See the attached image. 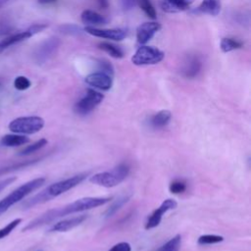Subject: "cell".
<instances>
[{
    "mask_svg": "<svg viewBox=\"0 0 251 251\" xmlns=\"http://www.w3.org/2000/svg\"><path fill=\"white\" fill-rule=\"evenodd\" d=\"M86 219H87L86 215H81V216H76V217H74V218H71V219L60 221V222L54 224L52 226V227L49 229V231H51V232H54V231H59V232L68 231V230L79 226Z\"/></svg>",
    "mask_w": 251,
    "mask_h": 251,
    "instance_id": "14",
    "label": "cell"
},
{
    "mask_svg": "<svg viewBox=\"0 0 251 251\" xmlns=\"http://www.w3.org/2000/svg\"><path fill=\"white\" fill-rule=\"evenodd\" d=\"M181 245V236L180 234H176L169 241L160 246L156 251H179Z\"/></svg>",
    "mask_w": 251,
    "mask_h": 251,
    "instance_id": "24",
    "label": "cell"
},
{
    "mask_svg": "<svg viewBox=\"0 0 251 251\" xmlns=\"http://www.w3.org/2000/svg\"><path fill=\"white\" fill-rule=\"evenodd\" d=\"M129 174V166L126 163H122L115 167L111 171L102 172L95 174L90 177V182L104 186V187H114L120 184Z\"/></svg>",
    "mask_w": 251,
    "mask_h": 251,
    "instance_id": "3",
    "label": "cell"
},
{
    "mask_svg": "<svg viewBox=\"0 0 251 251\" xmlns=\"http://www.w3.org/2000/svg\"><path fill=\"white\" fill-rule=\"evenodd\" d=\"M80 19L82 24L86 25V26L103 25L108 23L107 18L92 10H84L80 15Z\"/></svg>",
    "mask_w": 251,
    "mask_h": 251,
    "instance_id": "16",
    "label": "cell"
},
{
    "mask_svg": "<svg viewBox=\"0 0 251 251\" xmlns=\"http://www.w3.org/2000/svg\"><path fill=\"white\" fill-rule=\"evenodd\" d=\"M193 0H162L161 7L167 13H178L185 11Z\"/></svg>",
    "mask_w": 251,
    "mask_h": 251,
    "instance_id": "17",
    "label": "cell"
},
{
    "mask_svg": "<svg viewBox=\"0 0 251 251\" xmlns=\"http://www.w3.org/2000/svg\"><path fill=\"white\" fill-rule=\"evenodd\" d=\"M89 175L88 172L86 173H79L77 175H75L73 176H70L66 179L57 181L55 183L50 184L49 186H47L45 189H43L42 191H40L39 193H37L36 195H34L33 197L27 199L26 201H25L22 205V207L24 209H29L35 205L44 203L46 201L51 200L52 198H55L63 193H65L66 191L75 187L76 185H78L80 182H82L87 176Z\"/></svg>",
    "mask_w": 251,
    "mask_h": 251,
    "instance_id": "2",
    "label": "cell"
},
{
    "mask_svg": "<svg viewBox=\"0 0 251 251\" xmlns=\"http://www.w3.org/2000/svg\"><path fill=\"white\" fill-rule=\"evenodd\" d=\"M44 126V120L37 116L20 117L9 124V129L15 133L32 134Z\"/></svg>",
    "mask_w": 251,
    "mask_h": 251,
    "instance_id": "5",
    "label": "cell"
},
{
    "mask_svg": "<svg viewBox=\"0 0 251 251\" xmlns=\"http://www.w3.org/2000/svg\"><path fill=\"white\" fill-rule=\"evenodd\" d=\"M21 223H22V219H16V220L12 221L11 223H9L4 227L0 228V239L9 235Z\"/></svg>",
    "mask_w": 251,
    "mask_h": 251,
    "instance_id": "31",
    "label": "cell"
},
{
    "mask_svg": "<svg viewBox=\"0 0 251 251\" xmlns=\"http://www.w3.org/2000/svg\"><path fill=\"white\" fill-rule=\"evenodd\" d=\"M242 46H243V43L241 41L236 40L234 38H230V37H224L220 43L221 50L225 53L239 49Z\"/></svg>",
    "mask_w": 251,
    "mask_h": 251,
    "instance_id": "21",
    "label": "cell"
},
{
    "mask_svg": "<svg viewBox=\"0 0 251 251\" xmlns=\"http://www.w3.org/2000/svg\"><path fill=\"white\" fill-rule=\"evenodd\" d=\"M44 177H37L32 180H29L17 189H15L13 192H11L9 195H7L5 198H3L0 201V215H2L4 212H6L11 206L14 204L20 202L22 199H24L25 196H27L30 192L33 190L39 188L42 186L45 182Z\"/></svg>",
    "mask_w": 251,
    "mask_h": 251,
    "instance_id": "4",
    "label": "cell"
},
{
    "mask_svg": "<svg viewBox=\"0 0 251 251\" xmlns=\"http://www.w3.org/2000/svg\"><path fill=\"white\" fill-rule=\"evenodd\" d=\"M59 29L62 33H65L68 35H80L83 32V29L81 27H79L76 25H72V24L63 25L59 27Z\"/></svg>",
    "mask_w": 251,
    "mask_h": 251,
    "instance_id": "29",
    "label": "cell"
},
{
    "mask_svg": "<svg viewBox=\"0 0 251 251\" xmlns=\"http://www.w3.org/2000/svg\"><path fill=\"white\" fill-rule=\"evenodd\" d=\"M30 84H31L30 80L24 75L17 76L14 80V86L18 90H25V89L29 88Z\"/></svg>",
    "mask_w": 251,
    "mask_h": 251,
    "instance_id": "32",
    "label": "cell"
},
{
    "mask_svg": "<svg viewBox=\"0 0 251 251\" xmlns=\"http://www.w3.org/2000/svg\"><path fill=\"white\" fill-rule=\"evenodd\" d=\"M47 143H48L47 139L41 138V139L37 140L36 142H34V143H32V144L27 145L26 147H25L23 150H21V151L19 152V155H20V156H26V155L32 154V153L38 151L39 149L43 148L45 145H47Z\"/></svg>",
    "mask_w": 251,
    "mask_h": 251,
    "instance_id": "25",
    "label": "cell"
},
{
    "mask_svg": "<svg viewBox=\"0 0 251 251\" xmlns=\"http://www.w3.org/2000/svg\"><path fill=\"white\" fill-rule=\"evenodd\" d=\"M136 4L139 8L151 19L156 18V10L150 0H136Z\"/></svg>",
    "mask_w": 251,
    "mask_h": 251,
    "instance_id": "26",
    "label": "cell"
},
{
    "mask_svg": "<svg viewBox=\"0 0 251 251\" xmlns=\"http://www.w3.org/2000/svg\"><path fill=\"white\" fill-rule=\"evenodd\" d=\"M128 200H129V196L124 195V196L118 198L116 201H114L113 204L105 211V213H104L105 219H109V218H111L113 215H115Z\"/></svg>",
    "mask_w": 251,
    "mask_h": 251,
    "instance_id": "23",
    "label": "cell"
},
{
    "mask_svg": "<svg viewBox=\"0 0 251 251\" xmlns=\"http://www.w3.org/2000/svg\"><path fill=\"white\" fill-rule=\"evenodd\" d=\"M224 240V237L221 235H217V234H205V235H201L197 242L200 245H208V244H216V243H220Z\"/></svg>",
    "mask_w": 251,
    "mask_h": 251,
    "instance_id": "27",
    "label": "cell"
},
{
    "mask_svg": "<svg viewBox=\"0 0 251 251\" xmlns=\"http://www.w3.org/2000/svg\"><path fill=\"white\" fill-rule=\"evenodd\" d=\"M161 29V25L157 22H146L136 28V39L140 44H145Z\"/></svg>",
    "mask_w": 251,
    "mask_h": 251,
    "instance_id": "12",
    "label": "cell"
},
{
    "mask_svg": "<svg viewBox=\"0 0 251 251\" xmlns=\"http://www.w3.org/2000/svg\"><path fill=\"white\" fill-rule=\"evenodd\" d=\"M187 188V184L183 179H175L170 183L169 189L173 194L183 193Z\"/></svg>",
    "mask_w": 251,
    "mask_h": 251,
    "instance_id": "28",
    "label": "cell"
},
{
    "mask_svg": "<svg viewBox=\"0 0 251 251\" xmlns=\"http://www.w3.org/2000/svg\"><path fill=\"white\" fill-rule=\"evenodd\" d=\"M136 4V0H122V7L125 11L131 10Z\"/></svg>",
    "mask_w": 251,
    "mask_h": 251,
    "instance_id": "34",
    "label": "cell"
},
{
    "mask_svg": "<svg viewBox=\"0 0 251 251\" xmlns=\"http://www.w3.org/2000/svg\"><path fill=\"white\" fill-rule=\"evenodd\" d=\"M176 206H177V203L174 199L169 198V199H166L165 201H163L162 204L156 210H154V212L148 217L146 224H145V228L151 229V228L158 226L162 221L163 215L170 210L176 209Z\"/></svg>",
    "mask_w": 251,
    "mask_h": 251,
    "instance_id": "9",
    "label": "cell"
},
{
    "mask_svg": "<svg viewBox=\"0 0 251 251\" xmlns=\"http://www.w3.org/2000/svg\"><path fill=\"white\" fill-rule=\"evenodd\" d=\"M33 34V32L31 31V29L28 27L26 30H24V31H21V32H17V33H14L4 39H2L0 41V53L3 52L4 50L8 49L9 47L17 44V43H20L29 37H31Z\"/></svg>",
    "mask_w": 251,
    "mask_h": 251,
    "instance_id": "15",
    "label": "cell"
},
{
    "mask_svg": "<svg viewBox=\"0 0 251 251\" xmlns=\"http://www.w3.org/2000/svg\"><path fill=\"white\" fill-rule=\"evenodd\" d=\"M60 45V39L58 37H50L44 40L34 51V60L37 64H43L49 60L53 54L57 51Z\"/></svg>",
    "mask_w": 251,
    "mask_h": 251,
    "instance_id": "8",
    "label": "cell"
},
{
    "mask_svg": "<svg viewBox=\"0 0 251 251\" xmlns=\"http://www.w3.org/2000/svg\"><path fill=\"white\" fill-rule=\"evenodd\" d=\"M171 119L172 113L169 110H161L150 117L149 125L154 129H161L170 124Z\"/></svg>",
    "mask_w": 251,
    "mask_h": 251,
    "instance_id": "18",
    "label": "cell"
},
{
    "mask_svg": "<svg viewBox=\"0 0 251 251\" xmlns=\"http://www.w3.org/2000/svg\"><path fill=\"white\" fill-rule=\"evenodd\" d=\"M104 99V95L92 88H88L85 94L74 106V111L80 116L91 113Z\"/></svg>",
    "mask_w": 251,
    "mask_h": 251,
    "instance_id": "7",
    "label": "cell"
},
{
    "mask_svg": "<svg viewBox=\"0 0 251 251\" xmlns=\"http://www.w3.org/2000/svg\"><path fill=\"white\" fill-rule=\"evenodd\" d=\"M221 0H202L200 5L194 10L195 13L209 16H217L221 12Z\"/></svg>",
    "mask_w": 251,
    "mask_h": 251,
    "instance_id": "19",
    "label": "cell"
},
{
    "mask_svg": "<svg viewBox=\"0 0 251 251\" xmlns=\"http://www.w3.org/2000/svg\"><path fill=\"white\" fill-rule=\"evenodd\" d=\"M98 46L101 50H103L104 52H106L107 54H109L113 58L120 59V58L124 57L123 50L120 47H118V46H116V45H114L110 42H101V43H99Z\"/></svg>",
    "mask_w": 251,
    "mask_h": 251,
    "instance_id": "22",
    "label": "cell"
},
{
    "mask_svg": "<svg viewBox=\"0 0 251 251\" xmlns=\"http://www.w3.org/2000/svg\"><path fill=\"white\" fill-rule=\"evenodd\" d=\"M36 251H43L42 249H39V250H36Z\"/></svg>",
    "mask_w": 251,
    "mask_h": 251,
    "instance_id": "39",
    "label": "cell"
},
{
    "mask_svg": "<svg viewBox=\"0 0 251 251\" xmlns=\"http://www.w3.org/2000/svg\"><path fill=\"white\" fill-rule=\"evenodd\" d=\"M98 5L101 9H107L109 6V1L108 0H97Z\"/></svg>",
    "mask_w": 251,
    "mask_h": 251,
    "instance_id": "36",
    "label": "cell"
},
{
    "mask_svg": "<svg viewBox=\"0 0 251 251\" xmlns=\"http://www.w3.org/2000/svg\"><path fill=\"white\" fill-rule=\"evenodd\" d=\"M16 180V177H8V178H6V179H4V180H1L0 181V191L2 190V189H4L5 187H7L9 184H11L12 182H14Z\"/></svg>",
    "mask_w": 251,
    "mask_h": 251,
    "instance_id": "35",
    "label": "cell"
},
{
    "mask_svg": "<svg viewBox=\"0 0 251 251\" xmlns=\"http://www.w3.org/2000/svg\"><path fill=\"white\" fill-rule=\"evenodd\" d=\"M108 251H131V246L127 242H119Z\"/></svg>",
    "mask_w": 251,
    "mask_h": 251,
    "instance_id": "33",
    "label": "cell"
},
{
    "mask_svg": "<svg viewBox=\"0 0 251 251\" xmlns=\"http://www.w3.org/2000/svg\"><path fill=\"white\" fill-rule=\"evenodd\" d=\"M83 30L93 36L114 41H121L127 34L125 28H98L95 26H86Z\"/></svg>",
    "mask_w": 251,
    "mask_h": 251,
    "instance_id": "10",
    "label": "cell"
},
{
    "mask_svg": "<svg viewBox=\"0 0 251 251\" xmlns=\"http://www.w3.org/2000/svg\"><path fill=\"white\" fill-rule=\"evenodd\" d=\"M29 141V139L25 135L20 134H6L1 138V144L7 147H15L25 144Z\"/></svg>",
    "mask_w": 251,
    "mask_h": 251,
    "instance_id": "20",
    "label": "cell"
},
{
    "mask_svg": "<svg viewBox=\"0 0 251 251\" xmlns=\"http://www.w3.org/2000/svg\"><path fill=\"white\" fill-rule=\"evenodd\" d=\"M202 69V61L199 56L197 55H189L185 58L181 73L182 75L186 78H194L198 75Z\"/></svg>",
    "mask_w": 251,
    "mask_h": 251,
    "instance_id": "13",
    "label": "cell"
},
{
    "mask_svg": "<svg viewBox=\"0 0 251 251\" xmlns=\"http://www.w3.org/2000/svg\"><path fill=\"white\" fill-rule=\"evenodd\" d=\"M37 1L41 5H50V4L55 3L57 0H37Z\"/></svg>",
    "mask_w": 251,
    "mask_h": 251,
    "instance_id": "37",
    "label": "cell"
},
{
    "mask_svg": "<svg viewBox=\"0 0 251 251\" xmlns=\"http://www.w3.org/2000/svg\"><path fill=\"white\" fill-rule=\"evenodd\" d=\"M84 81L90 86L100 90H104V91L111 89L113 85V77L102 72L89 74L88 75L85 76Z\"/></svg>",
    "mask_w": 251,
    "mask_h": 251,
    "instance_id": "11",
    "label": "cell"
},
{
    "mask_svg": "<svg viewBox=\"0 0 251 251\" xmlns=\"http://www.w3.org/2000/svg\"><path fill=\"white\" fill-rule=\"evenodd\" d=\"M9 1H11V0H0V8H1L2 6H4L5 4H7Z\"/></svg>",
    "mask_w": 251,
    "mask_h": 251,
    "instance_id": "38",
    "label": "cell"
},
{
    "mask_svg": "<svg viewBox=\"0 0 251 251\" xmlns=\"http://www.w3.org/2000/svg\"><path fill=\"white\" fill-rule=\"evenodd\" d=\"M165 57L163 51L152 46H140L131 57L132 64L136 66H148L160 63Z\"/></svg>",
    "mask_w": 251,
    "mask_h": 251,
    "instance_id": "6",
    "label": "cell"
},
{
    "mask_svg": "<svg viewBox=\"0 0 251 251\" xmlns=\"http://www.w3.org/2000/svg\"><path fill=\"white\" fill-rule=\"evenodd\" d=\"M111 199L112 197H84V198L77 199L72 203H69L65 206L48 210L45 213L38 216L37 218H35L34 220H32L31 222H29L23 228V231L31 230L39 226H42L44 225H48L53 221L70 214L82 212V211H86V210H90V209L102 206L108 203Z\"/></svg>",
    "mask_w": 251,
    "mask_h": 251,
    "instance_id": "1",
    "label": "cell"
},
{
    "mask_svg": "<svg viewBox=\"0 0 251 251\" xmlns=\"http://www.w3.org/2000/svg\"><path fill=\"white\" fill-rule=\"evenodd\" d=\"M97 65H98L99 72L107 74V75H111L113 77L115 70H114L113 65L109 61H107L105 59H99L97 61Z\"/></svg>",
    "mask_w": 251,
    "mask_h": 251,
    "instance_id": "30",
    "label": "cell"
}]
</instances>
